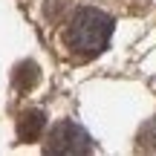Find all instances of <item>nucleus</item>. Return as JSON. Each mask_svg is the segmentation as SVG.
I'll return each instance as SVG.
<instances>
[{"label": "nucleus", "instance_id": "nucleus-1", "mask_svg": "<svg viewBox=\"0 0 156 156\" xmlns=\"http://www.w3.org/2000/svg\"><path fill=\"white\" fill-rule=\"evenodd\" d=\"M113 35V17L101 9L93 6H81L75 15L69 17L67 32H64V44H67L69 55L78 61H90V58L101 55L110 44Z\"/></svg>", "mask_w": 156, "mask_h": 156}, {"label": "nucleus", "instance_id": "nucleus-2", "mask_svg": "<svg viewBox=\"0 0 156 156\" xmlns=\"http://www.w3.org/2000/svg\"><path fill=\"white\" fill-rule=\"evenodd\" d=\"M44 151L49 156H81V153H90L93 151V139L84 127H78L75 122H61L49 130L46 136V145Z\"/></svg>", "mask_w": 156, "mask_h": 156}, {"label": "nucleus", "instance_id": "nucleus-3", "mask_svg": "<svg viewBox=\"0 0 156 156\" xmlns=\"http://www.w3.org/2000/svg\"><path fill=\"white\" fill-rule=\"evenodd\" d=\"M44 127H46V113L35 110V107L20 113V119H17V136H20V142H38L44 136Z\"/></svg>", "mask_w": 156, "mask_h": 156}, {"label": "nucleus", "instance_id": "nucleus-4", "mask_svg": "<svg viewBox=\"0 0 156 156\" xmlns=\"http://www.w3.org/2000/svg\"><path fill=\"white\" fill-rule=\"evenodd\" d=\"M41 81V69L35 61H23L15 67V75H12V84H15L17 93H29V90H35V84Z\"/></svg>", "mask_w": 156, "mask_h": 156}]
</instances>
